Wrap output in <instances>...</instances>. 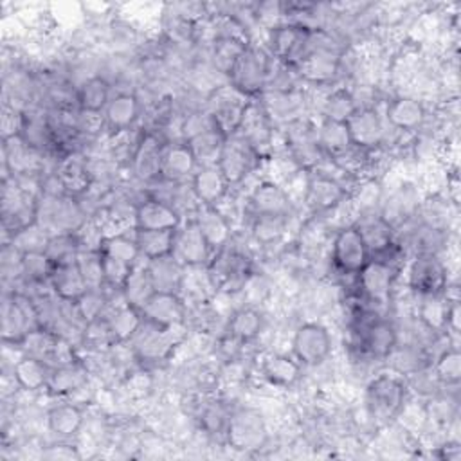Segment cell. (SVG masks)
<instances>
[{
	"instance_id": "6da1fadb",
	"label": "cell",
	"mask_w": 461,
	"mask_h": 461,
	"mask_svg": "<svg viewBox=\"0 0 461 461\" xmlns=\"http://www.w3.org/2000/svg\"><path fill=\"white\" fill-rule=\"evenodd\" d=\"M409 385L394 371H382L369 378L364 393V407L376 425H389L398 420L407 405Z\"/></svg>"
},
{
	"instance_id": "7a4b0ae2",
	"label": "cell",
	"mask_w": 461,
	"mask_h": 461,
	"mask_svg": "<svg viewBox=\"0 0 461 461\" xmlns=\"http://www.w3.org/2000/svg\"><path fill=\"white\" fill-rule=\"evenodd\" d=\"M400 263L391 258H369L362 270L355 276V294L371 308L387 306L393 299L400 276Z\"/></svg>"
},
{
	"instance_id": "3957f363",
	"label": "cell",
	"mask_w": 461,
	"mask_h": 461,
	"mask_svg": "<svg viewBox=\"0 0 461 461\" xmlns=\"http://www.w3.org/2000/svg\"><path fill=\"white\" fill-rule=\"evenodd\" d=\"M274 59L265 45L249 43L236 59L227 85L247 99H258L267 88Z\"/></svg>"
},
{
	"instance_id": "277c9868",
	"label": "cell",
	"mask_w": 461,
	"mask_h": 461,
	"mask_svg": "<svg viewBox=\"0 0 461 461\" xmlns=\"http://www.w3.org/2000/svg\"><path fill=\"white\" fill-rule=\"evenodd\" d=\"M268 438V425L259 409L249 405L232 409L223 434V441L230 450L252 454L265 448Z\"/></svg>"
},
{
	"instance_id": "5b68a950",
	"label": "cell",
	"mask_w": 461,
	"mask_h": 461,
	"mask_svg": "<svg viewBox=\"0 0 461 461\" xmlns=\"http://www.w3.org/2000/svg\"><path fill=\"white\" fill-rule=\"evenodd\" d=\"M349 200V187L346 182L328 173L324 167L304 171L303 202L310 209L312 216H326L339 211Z\"/></svg>"
},
{
	"instance_id": "8992f818",
	"label": "cell",
	"mask_w": 461,
	"mask_h": 461,
	"mask_svg": "<svg viewBox=\"0 0 461 461\" xmlns=\"http://www.w3.org/2000/svg\"><path fill=\"white\" fill-rule=\"evenodd\" d=\"M405 285L414 297L443 295L450 285L448 267L439 254L416 252L405 267Z\"/></svg>"
},
{
	"instance_id": "52a82bcc",
	"label": "cell",
	"mask_w": 461,
	"mask_h": 461,
	"mask_svg": "<svg viewBox=\"0 0 461 461\" xmlns=\"http://www.w3.org/2000/svg\"><path fill=\"white\" fill-rule=\"evenodd\" d=\"M40 328L36 304L23 292H5L2 301V340L20 346L23 339Z\"/></svg>"
},
{
	"instance_id": "ba28073f",
	"label": "cell",
	"mask_w": 461,
	"mask_h": 461,
	"mask_svg": "<svg viewBox=\"0 0 461 461\" xmlns=\"http://www.w3.org/2000/svg\"><path fill=\"white\" fill-rule=\"evenodd\" d=\"M333 351V337L319 321L301 322L292 335L290 353L303 367L322 366Z\"/></svg>"
},
{
	"instance_id": "9c48e42d",
	"label": "cell",
	"mask_w": 461,
	"mask_h": 461,
	"mask_svg": "<svg viewBox=\"0 0 461 461\" xmlns=\"http://www.w3.org/2000/svg\"><path fill=\"white\" fill-rule=\"evenodd\" d=\"M259 153L236 131L225 137L216 166L230 187L241 185L261 164Z\"/></svg>"
},
{
	"instance_id": "30bf717a",
	"label": "cell",
	"mask_w": 461,
	"mask_h": 461,
	"mask_svg": "<svg viewBox=\"0 0 461 461\" xmlns=\"http://www.w3.org/2000/svg\"><path fill=\"white\" fill-rule=\"evenodd\" d=\"M330 245L331 265L344 277H355L371 258L358 229L353 223L340 225Z\"/></svg>"
},
{
	"instance_id": "8fae6325",
	"label": "cell",
	"mask_w": 461,
	"mask_h": 461,
	"mask_svg": "<svg viewBox=\"0 0 461 461\" xmlns=\"http://www.w3.org/2000/svg\"><path fill=\"white\" fill-rule=\"evenodd\" d=\"M245 209L250 216L292 218L295 212V202L283 184L272 178H263L247 194Z\"/></svg>"
},
{
	"instance_id": "7c38bea8",
	"label": "cell",
	"mask_w": 461,
	"mask_h": 461,
	"mask_svg": "<svg viewBox=\"0 0 461 461\" xmlns=\"http://www.w3.org/2000/svg\"><path fill=\"white\" fill-rule=\"evenodd\" d=\"M258 103L261 104L263 112L270 119V122L281 130L286 124L308 117L306 115V106H308V97L303 88H294V90H265L259 97Z\"/></svg>"
},
{
	"instance_id": "4fadbf2b",
	"label": "cell",
	"mask_w": 461,
	"mask_h": 461,
	"mask_svg": "<svg viewBox=\"0 0 461 461\" xmlns=\"http://www.w3.org/2000/svg\"><path fill=\"white\" fill-rule=\"evenodd\" d=\"M351 144L366 151L380 149L387 140V124L378 108L362 104L346 121Z\"/></svg>"
},
{
	"instance_id": "5bb4252c",
	"label": "cell",
	"mask_w": 461,
	"mask_h": 461,
	"mask_svg": "<svg viewBox=\"0 0 461 461\" xmlns=\"http://www.w3.org/2000/svg\"><path fill=\"white\" fill-rule=\"evenodd\" d=\"M164 146L166 142L158 133L151 130H146L140 133L135 144V149L131 153V158L128 162L130 171L137 182L151 185L157 180H160Z\"/></svg>"
},
{
	"instance_id": "9a60e30c",
	"label": "cell",
	"mask_w": 461,
	"mask_h": 461,
	"mask_svg": "<svg viewBox=\"0 0 461 461\" xmlns=\"http://www.w3.org/2000/svg\"><path fill=\"white\" fill-rule=\"evenodd\" d=\"M173 256L187 268H205L214 256V250L191 216L184 218L180 227L175 230Z\"/></svg>"
},
{
	"instance_id": "2e32d148",
	"label": "cell",
	"mask_w": 461,
	"mask_h": 461,
	"mask_svg": "<svg viewBox=\"0 0 461 461\" xmlns=\"http://www.w3.org/2000/svg\"><path fill=\"white\" fill-rule=\"evenodd\" d=\"M276 130L277 128L270 122L258 99H250L243 110L236 133H240L259 153V157L267 160L270 155H274Z\"/></svg>"
},
{
	"instance_id": "e0dca14e",
	"label": "cell",
	"mask_w": 461,
	"mask_h": 461,
	"mask_svg": "<svg viewBox=\"0 0 461 461\" xmlns=\"http://www.w3.org/2000/svg\"><path fill=\"white\" fill-rule=\"evenodd\" d=\"M146 322L164 328V330H178L187 324V301L182 294H166L155 292L146 304L140 308Z\"/></svg>"
},
{
	"instance_id": "ac0fdd59",
	"label": "cell",
	"mask_w": 461,
	"mask_h": 461,
	"mask_svg": "<svg viewBox=\"0 0 461 461\" xmlns=\"http://www.w3.org/2000/svg\"><path fill=\"white\" fill-rule=\"evenodd\" d=\"M182 330V328H178ZM176 330H164L144 321L135 337L128 342L131 355L140 362H160L173 355L178 340L175 339Z\"/></svg>"
},
{
	"instance_id": "d6986e66",
	"label": "cell",
	"mask_w": 461,
	"mask_h": 461,
	"mask_svg": "<svg viewBox=\"0 0 461 461\" xmlns=\"http://www.w3.org/2000/svg\"><path fill=\"white\" fill-rule=\"evenodd\" d=\"M142 119V101L133 90L113 92L106 108L103 110L104 130L110 135H119L135 130Z\"/></svg>"
},
{
	"instance_id": "ffe728a7",
	"label": "cell",
	"mask_w": 461,
	"mask_h": 461,
	"mask_svg": "<svg viewBox=\"0 0 461 461\" xmlns=\"http://www.w3.org/2000/svg\"><path fill=\"white\" fill-rule=\"evenodd\" d=\"M384 121L400 133L418 131L427 121V106L416 95L400 94L387 101L384 108Z\"/></svg>"
},
{
	"instance_id": "44dd1931",
	"label": "cell",
	"mask_w": 461,
	"mask_h": 461,
	"mask_svg": "<svg viewBox=\"0 0 461 461\" xmlns=\"http://www.w3.org/2000/svg\"><path fill=\"white\" fill-rule=\"evenodd\" d=\"M184 216L167 202L146 194L135 205L133 227L142 230H176Z\"/></svg>"
},
{
	"instance_id": "7402d4cb",
	"label": "cell",
	"mask_w": 461,
	"mask_h": 461,
	"mask_svg": "<svg viewBox=\"0 0 461 461\" xmlns=\"http://www.w3.org/2000/svg\"><path fill=\"white\" fill-rule=\"evenodd\" d=\"M420 202L421 200L416 187L409 182H403L391 193L384 191L380 214L398 232L403 225L411 223L416 218Z\"/></svg>"
},
{
	"instance_id": "603a6c76",
	"label": "cell",
	"mask_w": 461,
	"mask_h": 461,
	"mask_svg": "<svg viewBox=\"0 0 461 461\" xmlns=\"http://www.w3.org/2000/svg\"><path fill=\"white\" fill-rule=\"evenodd\" d=\"M200 205L220 207L230 194V185L216 164H202L189 180Z\"/></svg>"
},
{
	"instance_id": "cb8c5ba5",
	"label": "cell",
	"mask_w": 461,
	"mask_h": 461,
	"mask_svg": "<svg viewBox=\"0 0 461 461\" xmlns=\"http://www.w3.org/2000/svg\"><path fill=\"white\" fill-rule=\"evenodd\" d=\"M303 371L304 367L292 357V353L268 351L259 358V375L272 387H295L303 378Z\"/></svg>"
},
{
	"instance_id": "d4e9b609",
	"label": "cell",
	"mask_w": 461,
	"mask_h": 461,
	"mask_svg": "<svg viewBox=\"0 0 461 461\" xmlns=\"http://www.w3.org/2000/svg\"><path fill=\"white\" fill-rule=\"evenodd\" d=\"M191 218L196 221L198 229L214 252L229 247L236 238L230 218L220 207L200 205Z\"/></svg>"
},
{
	"instance_id": "484cf974",
	"label": "cell",
	"mask_w": 461,
	"mask_h": 461,
	"mask_svg": "<svg viewBox=\"0 0 461 461\" xmlns=\"http://www.w3.org/2000/svg\"><path fill=\"white\" fill-rule=\"evenodd\" d=\"M196 169H198V160L187 142L184 140L166 142L162 151V169H160L162 180L173 182V184L189 182Z\"/></svg>"
},
{
	"instance_id": "4316f807",
	"label": "cell",
	"mask_w": 461,
	"mask_h": 461,
	"mask_svg": "<svg viewBox=\"0 0 461 461\" xmlns=\"http://www.w3.org/2000/svg\"><path fill=\"white\" fill-rule=\"evenodd\" d=\"M353 225L358 229L371 258L384 256L396 245V230L382 218L380 212L358 214Z\"/></svg>"
},
{
	"instance_id": "83f0119b",
	"label": "cell",
	"mask_w": 461,
	"mask_h": 461,
	"mask_svg": "<svg viewBox=\"0 0 461 461\" xmlns=\"http://www.w3.org/2000/svg\"><path fill=\"white\" fill-rule=\"evenodd\" d=\"M88 380H90L88 366L77 357L67 364H59L52 367L45 393L50 394L52 398H67L74 393L86 389Z\"/></svg>"
},
{
	"instance_id": "f1b7e54d",
	"label": "cell",
	"mask_w": 461,
	"mask_h": 461,
	"mask_svg": "<svg viewBox=\"0 0 461 461\" xmlns=\"http://www.w3.org/2000/svg\"><path fill=\"white\" fill-rule=\"evenodd\" d=\"M85 425V409L77 402H58L45 411V427L54 439H72Z\"/></svg>"
},
{
	"instance_id": "f546056e",
	"label": "cell",
	"mask_w": 461,
	"mask_h": 461,
	"mask_svg": "<svg viewBox=\"0 0 461 461\" xmlns=\"http://www.w3.org/2000/svg\"><path fill=\"white\" fill-rule=\"evenodd\" d=\"M144 267L155 292L182 294L189 268L182 265L173 254L148 259L144 261Z\"/></svg>"
},
{
	"instance_id": "4dcf8cb0",
	"label": "cell",
	"mask_w": 461,
	"mask_h": 461,
	"mask_svg": "<svg viewBox=\"0 0 461 461\" xmlns=\"http://www.w3.org/2000/svg\"><path fill=\"white\" fill-rule=\"evenodd\" d=\"M52 366L45 362L40 357L32 355H18L16 360L11 366V376L14 378L20 391L34 394V393H45L49 378H50Z\"/></svg>"
},
{
	"instance_id": "1f68e13d",
	"label": "cell",
	"mask_w": 461,
	"mask_h": 461,
	"mask_svg": "<svg viewBox=\"0 0 461 461\" xmlns=\"http://www.w3.org/2000/svg\"><path fill=\"white\" fill-rule=\"evenodd\" d=\"M265 324H267V319L258 306L241 304L227 317L225 335H229L236 342L247 346V344L254 342L263 333Z\"/></svg>"
},
{
	"instance_id": "d6a6232c",
	"label": "cell",
	"mask_w": 461,
	"mask_h": 461,
	"mask_svg": "<svg viewBox=\"0 0 461 461\" xmlns=\"http://www.w3.org/2000/svg\"><path fill=\"white\" fill-rule=\"evenodd\" d=\"M112 95V83L101 74H90L76 85V108L86 113H103Z\"/></svg>"
},
{
	"instance_id": "836d02e7",
	"label": "cell",
	"mask_w": 461,
	"mask_h": 461,
	"mask_svg": "<svg viewBox=\"0 0 461 461\" xmlns=\"http://www.w3.org/2000/svg\"><path fill=\"white\" fill-rule=\"evenodd\" d=\"M106 321L115 344H128L144 324L142 312L124 301L113 303L106 312Z\"/></svg>"
},
{
	"instance_id": "e575fe53",
	"label": "cell",
	"mask_w": 461,
	"mask_h": 461,
	"mask_svg": "<svg viewBox=\"0 0 461 461\" xmlns=\"http://www.w3.org/2000/svg\"><path fill=\"white\" fill-rule=\"evenodd\" d=\"M49 288L61 301L74 303L85 294V290L88 286H86L76 261H72V263H63V265L52 267V272L49 277Z\"/></svg>"
},
{
	"instance_id": "d590c367",
	"label": "cell",
	"mask_w": 461,
	"mask_h": 461,
	"mask_svg": "<svg viewBox=\"0 0 461 461\" xmlns=\"http://www.w3.org/2000/svg\"><path fill=\"white\" fill-rule=\"evenodd\" d=\"M249 43L250 41H247L243 38L214 36V38H211V43H209L207 61L221 77L227 79L234 63H236V59L240 58V54L243 52V49Z\"/></svg>"
},
{
	"instance_id": "8d00e7d4",
	"label": "cell",
	"mask_w": 461,
	"mask_h": 461,
	"mask_svg": "<svg viewBox=\"0 0 461 461\" xmlns=\"http://www.w3.org/2000/svg\"><path fill=\"white\" fill-rule=\"evenodd\" d=\"M315 137L321 151L330 160L342 155L353 146L346 122H339V121L319 119V122L315 124Z\"/></svg>"
},
{
	"instance_id": "74e56055",
	"label": "cell",
	"mask_w": 461,
	"mask_h": 461,
	"mask_svg": "<svg viewBox=\"0 0 461 461\" xmlns=\"http://www.w3.org/2000/svg\"><path fill=\"white\" fill-rule=\"evenodd\" d=\"M99 252L104 258L115 259L119 263H124L128 267H135L142 261L135 238H133V227H131V234L126 230H115V232H106V236L101 241Z\"/></svg>"
},
{
	"instance_id": "f35d334b",
	"label": "cell",
	"mask_w": 461,
	"mask_h": 461,
	"mask_svg": "<svg viewBox=\"0 0 461 461\" xmlns=\"http://www.w3.org/2000/svg\"><path fill=\"white\" fill-rule=\"evenodd\" d=\"M290 220L286 216H252L249 229L252 241L263 249L279 245L288 234Z\"/></svg>"
},
{
	"instance_id": "ab89813d",
	"label": "cell",
	"mask_w": 461,
	"mask_h": 461,
	"mask_svg": "<svg viewBox=\"0 0 461 461\" xmlns=\"http://www.w3.org/2000/svg\"><path fill=\"white\" fill-rule=\"evenodd\" d=\"M432 376L439 384L441 389H452L457 387L461 382V353L456 344L445 346L438 355L434 357V362L430 364Z\"/></svg>"
},
{
	"instance_id": "60d3db41",
	"label": "cell",
	"mask_w": 461,
	"mask_h": 461,
	"mask_svg": "<svg viewBox=\"0 0 461 461\" xmlns=\"http://www.w3.org/2000/svg\"><path fill=\"white\" fill-rule=\"evenodd\" d=\"M416 321L432 335H445V315L448 297L443 295H420L416 297Z\"/></svg>"
},
{
	"instance_id": "b9f144b4",
	"label": "cell",
	"mask_w": 461,
	"mask_h": 461,
	"mask_svg": "<svg viewBox=\"0 0 461 461\" xmlns=\"http://www.w3.org/2000/svg\"><path fill=\"white\" fill-rule=\"evenodd\" d=\"M358 106H360V103L349 88L337 86V88H331L322 97V101H321V119L346 122L355 113V110Z\"/></svg>"
},
{
	"instance_id": "7bdbcfd3",
	"label": "cell",
	"mask_w": 461,
	"mask_h": 461,
	"mask_svg": "<svg viewBox=\"0 0 461 461\" xmlns=\"http://www.w3.org/2000/svg\"><path fill=\"white\" fill-rule=\"evenodd\" d=\"M133 238L142 261L173 254L175 230H142L133 227Z\"/></svg>"
},
{
	"instance_id": "ee69618b",
	"label": "cell",
	"mask_w": 461,
	"mask_h": 461,
	"mask_svg": "<svg viewBox=\"0 0 461 461\" xmlns=\"http://www.w3.org/2000/svg\"><path fill=\"white\" fill-rule=\"evenodd\" d=\"M121 294H122V299L124 303L135 306V308H142L146 304V301L155 294L153 290V285L149 281V276L146 272V267H144V261H140L139 265H135L126 281L122 283L121 286Z\"/></svg>"
},
{
	"instance_id": "f6af8a7d",
	"label": "cell",
	"mask_w": 461,
	"mask_h": 461,
	"mask_svg": "<svg viewBox=\"0 0 461 461\" xmlns=\"http://www.w3.org/2000/svg\"><path fill=\"white\" fill-rule=\"evenodd\" d=\"M232 409L227 407L221 400H207L198 407V425L203 434L211 438H221L225 434V427L229 421Z\"/></svg>"
},
{
	"instance_id": "bcb514c9",
	"label": "cell",
	"mask_w": 461,
	"mask_h": 461,
	"mask_svg": "<svg viewBox=\"0 0 461 461\" xmlns=\"http://www.w3.org/2000/svg\"><path fill=\"white\" fill-rule=\"evenodd\" d=\"M225 137H227V133L220 126H214V128L196 135L194 139L187 140L189 148L193 149V153H194V157L198 160V166H202V164H216L220 149H221V146L225 142Z\"/></svg>"
},
{
	"instance_id": "7dc6e473",
	"label": "cell",
	"mask_w": 461,
	"mask_h": 461,
	"mask_svg": "<svg viewBox=\"0 0 461 461\" xmlns=\"http://www.w3.org/2000/svg\"><path fill=\"white\" fill-rule=\"evenodd\" d=\"M49 240H50V232L38 221H32L29 225L18 229L16 232H13L5 240V243H11L22 254H29V252H43Z\"/></svg>"
},
{
	"instance_id": "c3c4849f",
	"label": "cell",
	"mask_w": 461,
	"mask_h": 461,
	"mask_svg": "<svg viewBox=\"0 0 461 461\" xmlns=\"http://www.w3.org/2000/svg\"><path fill=\"white\" fill-rule=\"evenodd\" d=\"M79 250L81 247L74 232H59V234H50V240L43 252L52 265H63V263L76 261Z\"/></svg>"
},
{
	"instance_id": "681fc988",
	"label": "cell",
	"mask_w": 461,
	"mask_h": 461,
	"mask_svg": "<svg viewBox=\"0 0 461 461\" xmlns=\"http://www.w3.org/2000/svg\"><path fill=\"white\" fill-rule=\"evenodd\" d=\"M76 265L86 283L88 288H104V265H103V256L99 250H90L83 249L79 250L76 258Z\"/></svg>"
},
{
	"instance_id": "f907efd6",
	"label": "cell",
	"mask_w": 461,
	"mask_h": 461,
	"mask_svg": "<svg viewBox=\"0 0 461 461\" xmlns=\"http://www.w3.org/2000/svg\"><path fill=\"white\" fill-rule=\"evenodd\" d=\"M40 457L50 459V461H56V459L68 461V459H79L81 452L74 443H70V439H54L50 445L41 447Z\"/></svg>"
},
{
	"instance_id": "816d5d0a",
	"label": "cell",
	"mask_w": 461,
	"mask_h": 461,
	"mask_svg": "<svg viewBox=\"0 0 461 461\" xmlns=\"http://www.w3.org/2000/svg\"><path fill=\"white\" fill-rule=\"evenodd\" d=\"M124 387L130 396L142 398L153 387V378L144 369H135V371L128 373V376L124 380Z\"/></svg>"
},
{
	"instance_id": "f5cc1de1",
	"label": "cell",
	"mask_w": 461,
	"mask_h": 461,
	"mask_svg": "<svg viewBox=\"0 0 461 461\" xmlns=\"http://www.w3.org/2000/svg\"><path fill=\"white\" fill-rule=\"evenodd\" d=\"M436 456L447 461H457L461 459V443L457 439H447L438 447Z\"/></svg>"
}]
</instances>
